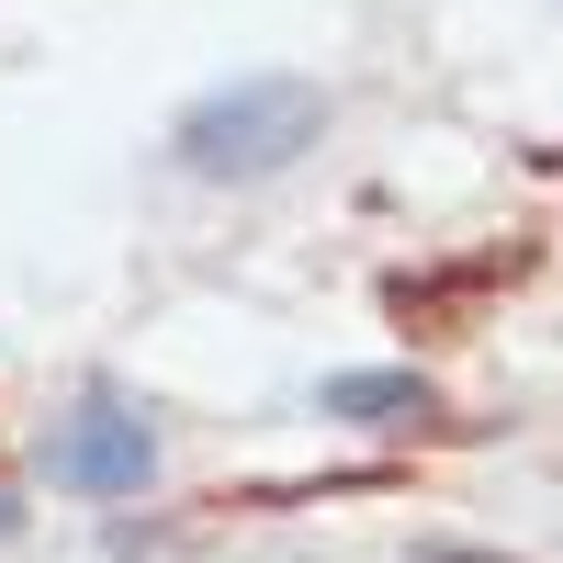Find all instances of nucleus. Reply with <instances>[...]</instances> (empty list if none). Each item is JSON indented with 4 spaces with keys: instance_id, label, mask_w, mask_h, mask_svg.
<instances>
[{
    "instance_id": "nucleus-4",
    "label": "nucleus",
    "mask_w": 563,
    "mask_h": 563,
    "mask_svg": "<svg viewBox=\"0 0 563 563\" xmlns=\"http://www.w3.org/2000/svg\"><path fill=\"white\" fill-rule=\"evenodd\" d=\"M12 530H23V496H12V485H0V541H12Z\"/></svg>"
},
{
    "instance_id": "nucleus-2",
    "label": "nucleus",
    "mask_w": 563,
    "mask_h": 563,
    "mask_svg": "<svg viewBox=\"0 0 563 563\" xmlns=\"http://www.w3.org/2000/svg\"><path fill=\"white\" fill-rule=\"evenodd\" d=\"M45 474H57L68 496H147V474H158V429H147L135 406L90 395V406H68L57 429H45Z\"/></svg>"
},
{
    "instance_id": "nucleus-3",
    "label": "nucleus",
    "mask_w": 563,
    "mask_h": 563,
    "mask_svg": "<svg viewBox=\"0 0 563 563\" xmlns=\"http://www.w3.org/2000/svg\"><path fill=\"white\" fill-rule=\"evenodd\" d=\"M316 417H350V429H417V417H429V384H417V372H327Z\"/></svg>"
},
{
    "instance_id": "nucleus-1",
    "label": "nucleus",
    "mask_w": 563,
    "mask_h": 563,
    "mask_svg": "<svg viewBox=\"0 0 563 563\" xmlns=\"http://www.w3.org/2000/svg\"><path fill=\"white\" fill-rule=\"evenodd\" d=\"M305 147H327V90L294 79V68H249V79H214L192 113L169 124V158L192 180H225V192H249V180H282Z\"/></svg>"
}]
</instances>
